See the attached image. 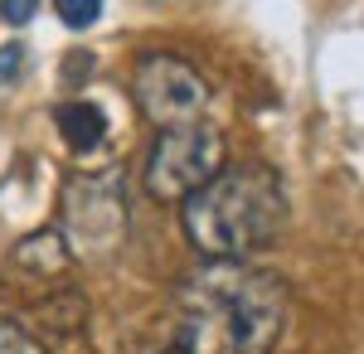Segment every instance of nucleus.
<instances>
[{
    "instance_id": "nucleus-1",
    "label": "nucleus",
    "mask_w": 364,
    "mask_h": 354,
    "mask_svg": "<svg viewBox=\"0 0 364 354\" xmlns=\"http://www.w3.org/2000/svg\"><path fill=\"white\" fill-rule=\"evenodd\" d=\"M282 218H287V194L277 170L267 165L219 170L204 190L185 199V233L209 262H233L267 247L277 238Z\"/></svg>"
},
{
    "instance_id": "nucleus-2",
    "label": "nucleus",
    "mask_w": 364,
    "mask_h": 354,
    "mask_svg": "<svg viewBox=\"0 0 364 354\" xmlns=\"http://www.w3.org/2000/svg\"><path fill=\"white\" fill-rule=\"evenodd\" d=\"M58 233L73 257L107 262L127 243V185L122 170H83L68 175L58 194Z\"/></svg>"
},
{
    "instance_id": "nucleus-3",
    "label": "nucleus",
    "mask_w": 364,
    "mask_h": 354,
    "mask_svg": "<svg viewBox=\"0 0 364 354\" xmlns=\"http://www.w3.org/2000/svg\"><path fill=\"white\" fill-rule=\"evenodd\" d=\"M224 170V136L204 122L190 127H170L156 136L151 156H146V190L156 199H190L195 190H204L214 175Z\"/></svg>"
},
{
    "instance_id": "nucleus-4",
    "label": "nucleus",
    "mask_w": 364,
    "mask_h": 354,
    "mask_svg": "<svg viewBox=\"0 0 364 354\" xmlns=\"http://www.w3.org/2000/svg\"><path fill=\"white\" fill-rule=\"evenodd\" d=\"M287 306L291 291L277 272H238L233 286L224 291V326L233 354H272L287 326Z\"/></svg>"
},
{
    "instance_id": "nucleus-5",
    "label": "nucleus",
    "mask_w": 364,
    "mask_h": 354,
    "mask_svg": "<svg viewBox=\"0 0 364 354\" xmlns=\"http://www.w3.org/2000/svg\"><path fill=\"white\" fill-rule=\"evenodd\" d=\"M132 97L146 122H156L161 132L170 127H190L204 117L209 107V82L199 78L185 58L175 54H146L136 63V78H132Z\"/></svg>"
},
{
    "instance_id": "nucleus-6",
    "label": "nucleus",
    "mask_w": 364,
    "mask_h": 354,
    "mask_svg": "<svg viewBox=\"0 0 364 354\" xmlns=\"http://www.w3.org/2000/svg\"><path fill=\"white\" fill-rule=\"evenodd\" d=\"M10 267L25 277H39V281H49V277H63L73 267V252L63 243V233L58 228H44V233H29L25 243H15L10 252Z\"/></svg>"
},
{
    "instance_id": "nucleus-7",
    "label": "nucleus",
    "mask_w": 364,
    "mask_h": 354,
    "mask_svg": "<svg viewBox=\"0 0 364 354\" xmlns=\"http://www.w3.org/2000/svg\"><path fill=\"white\" fill-rule=\"evenodd\" d=\"M58 132L63 141L73 146V151H97L102 141H107V112L97 107V102H87V97H73V102H63L54 112Z\"/></svg>"
},
{
    "instance_id": "nucleus-8",
    "label": "nucleus",
    "mask_w": 364,
    "mask_h": 354,
    "mask_svg": "<svg viewBox=\"0 0 364 354\" xmlns=\"http://www.w3.org/2000/svg\"><path fill=\"white\" fill-rule=\"evenodd\" d=\"M0 354H49V350H44V345H39L20 321L0 316Z\"/></svg>"
},
{
    "instance_id": "nucleus-9",
    "label": "nucleus",
    "mask_w": 364,
    "mask_h": 354,
    "mask_svg": "<svg viewBox=\"0 0 364 354\" xmlns=\"http://www.w3.org/2000/svg\"><path fill=\"white\" fill-rule=\"evenodd\" d=\"M54 10H58V20H63L68 29H87V25H97L102 0H54Z\"/></svg>"
},
{
    "instance_id": "nucleus-10",
    "label": "nucleus",
    "mask_w": 364,
    "mask_h": 354,
    "mask_svg": "<svg viewBox=\"0 0 364 354\" xmlns=\"http://www.w3.org/2000/svg\"><path fill=\"white\" fill-rule=\"evenodd\" d=\"M0 15H5V25H29L39 15V0H0Z\"/></svg>"
},
{
    "instance_id": "nucleus-11",
    "label": "nucleus",
    "mask_w": 364,
    "mask_h": 354,
    "mask_svg": "<svg viewBox=\"0 0 364 354\" xmlns=\"http://www.w3.org/2000/svg\"><path fill=\"white\" fill-rule=\"evenodd\" d=\"M20 63H25V49H20V44H5V49H0V82L15 78V73H20Z\"/></svg>"
},
{
    "instance_id": "nucleus-12",
    "label": "nucleus",
    "mask_w": 364,
    "mask_h": 354,
    "mask_svg": "<svg viewBox=\"0 0 364 354\" xmlns=\"http://www.w3.org/2000/svg\"><path fill=\"white\" fill-rule=\"evenodd\" d=\"M161 354H195V335H190V330H180V335H175V345L161 350Z\"/></svg>"
}]
</instances>
